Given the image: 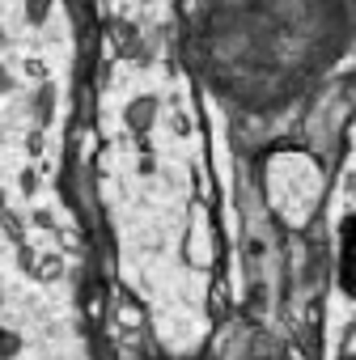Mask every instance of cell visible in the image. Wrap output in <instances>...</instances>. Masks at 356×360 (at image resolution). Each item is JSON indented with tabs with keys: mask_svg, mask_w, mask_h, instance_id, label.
I'll use <instances>...</instances> for the list:
<instances>
[{
	"mask_svg": "<svg viewBox=\"0 0 356 360\" xmlns=\"http://www.w3.org/2000/svg\"><path fill=\"white\" fill-rule=\"evenodd\" d=\"M148 115H153V102H140V106H136V110H132V119H136V123H140V127H144V119H148Z\"/></svg>",
	"mask_w": 356,
	"mask_h": 360,
	"instance_id": "1",
	"label": "cell"
}]
</instances>
